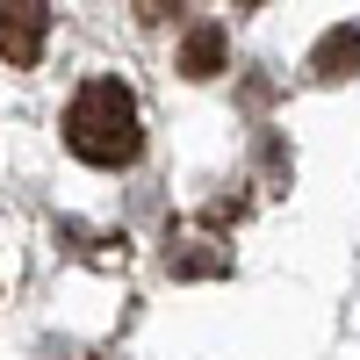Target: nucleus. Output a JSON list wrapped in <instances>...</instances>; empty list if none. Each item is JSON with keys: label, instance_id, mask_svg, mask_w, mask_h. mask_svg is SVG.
Here are the masks:
<instances>
[{"label": "nucleus", "instance_id": "obj_1", "mask_svg": "<svg viewBox=\"0 0 360 360\" xmlns=\"http://www.w3.org/2000/svg\"><path fill=\"white\" fill-rule=\"evenodd\" d=\"M65 144H72V159H86V166H130L137 144H144L137 94L123 79H86L72 94V108H65Z\"/></svg>", "mask_w": 360, "mask_h": 360}, {"label": "nucleus", "instance_id": "obj_2", "mask_svg": "<svg viewBox=\"0 0 360 360\" xmlns=\"http://www.w3.org/2000/svg\"><path fill=\"white\" fill-rule=\"evenodd\" d=\"M44 37H51L44 0H0V65H37Z\"/></svg>", "mask_w": 360, "mask_h": 360}, {"label": "nucleus", "instance_id": "obj_3", "mask_svg": "<svg viewBox=\"0 0 360 360\" xmlns=\"http://www.w3.org/2000/svg\"><path fill=\"white\" fill-rule=\"evenodd\" d=\"M353 65H360V29H346V22L324 29L317 51H310V72H317V79H346Z\"/></svg>", "mask_w": 360, "mask_h": 360}, {"label": "nucleus", "instance_id": "obj_4", "mask_svg": "<svg viewBox=\"0 0 360 360\" xmlns=\"http://www.w3.org/2000/svg\"><path fill=\"white\" fill-rule=\"evenodd\" d=\"M180 72H188V79H217L224 72V29L217 22L188 29V44H180Z\"/></svg>", "mask_w": 360, "mask_h": 360}, {"label": "nucleus", "instance_id": "obj_5", "mask_svg": "<svg viewBox=\"0 0 360 360\" xmlns=\"http://www.w3.org/2000/svg\"><path fill=\"white\" fill-rule=\"evenodd\" d=\"M180 8H188V0H137L144 22H166V15H180Z\"/></svg>", "mask_w": 360, "mask_h": 360}, {"label": "nucleus", "instance_id": "obj_6", "mask_svg": "<svg viewBox=\"0 0 360 360\" xmlns=\"http://www.w3.org/2000/svg\"><path fill=\"white\" fill-rule=\"evenodd\" d=\"M238 8H259V0H238Z\"/></svg>", "mask_w": 360, "mask_h": 360}]
</instances>
